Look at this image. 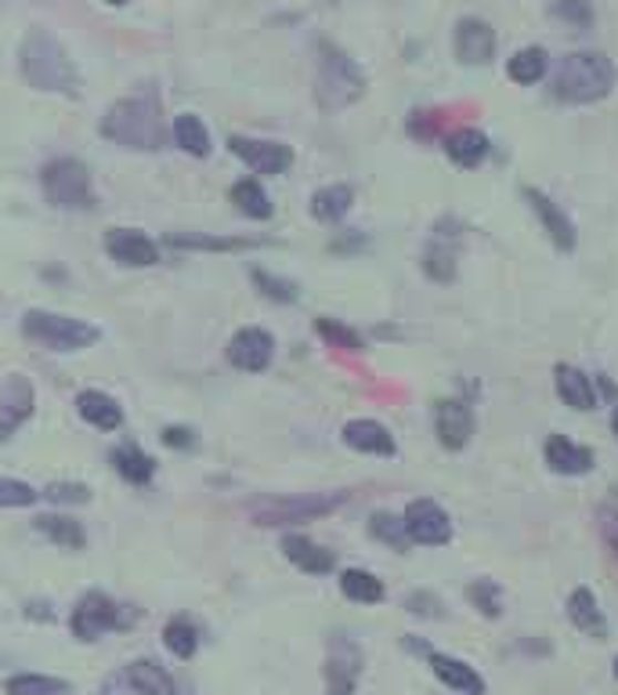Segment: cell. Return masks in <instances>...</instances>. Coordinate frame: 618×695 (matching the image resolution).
I'll list each match as a JSON object with an SVG mask.
<instances>
[{"mask_svg":"<svg viewBox=\"0 0 618 695\" xmlns=\"http://www.w3.org/2000/svg\"><path fill=\"white\" fill-rule=\"evenodd\" d=\"M171 247L182 251H236L243 247L239 239H214V236H199V232H171Z\"/></svg>","mask_w":618,"mask_h":695,"instance_id":"39","label":"cell"},{"mask_svg":"<svg viewBox=\"0 0 618 695\" xmlns=\"http://www.w3.org/2000/svg\"><path fill=\"white\" fill-rule=\"evenodd\" d=\"M105 254L113 257V262L131 265V268H148V265L159 262V247L137 228H109L105 232Z\"/></svg>","mask_w":618,"mask_h":695,"instance_id":"14","label":"cell"},{"mask_svg":"<svg viewBox=\"0 0 618 695\" xmlns=\"http://www.w3.org/2000/svg\"><path fill=\"white\" fill-rule=\"evenodd\" d=\"M466 597H471V605L481 612V616H488V620H496L499 612H503V587L496 580H474L471 587H466Z\"/></svg>","mask_w":618,"mask_h":695,"instance_id":"34","label":"cell"},{"mask_svg":"<svg viewBox=\"0 0 618 695\" xmlns=\"http://www.w3.org/2000/svg\"><path fill=\"white\" fill-rule=\"evenodd\" d=\"M44 497L54 500V503H87L91 500V489L87 486H76V482H54Z\"/></svg>","mask_w":618,"mask_h":695,"instance_id":"44","label":"cell"},{"mask_svg":"<svg viewBox=\"0 0 618 695\" xmlns=\"http://www.w3.org/2000/svg\"><path fill=\"white\" fill-rule=\"evenodd\" d=\"M275 359V337L260 326H246L228 345V362L243 374H265Z\"/></svg>","mask_w":618,"mask_h":695,"instance_id":"12","label":"cell"},{"mask_svg":"<svg viewBox=\"0 0 618 695\" xmlns=\"http://www.w3.org/2000/svg\"><path fill=\"white\" fill-rule=\"evenodd\" d=\"M615 62L600 51H575L565 54L554 65V76H549V91H554L557 102L568 105H589L608 99L615 88Z\"/></svg>","mask_w":618,"mask_h":695,"instance_id":"1","label":"cell"},{"mask_svg":"<svg viewBox=\"0 0 618 695\" xmlns=\"http://www.w3.org/2000/svg\"><path fill=\"white\" fill-rule=\"evenodd\" d=\"M362 91H365V76L359 65L337 48H322L319 76H315V99H319V105L333 113V109L359 102Z\"/></svg>","mask_w":618,"mask_h":695,"instance_id":"4","label":"cell"},{"mask_svg":"<svg viewBox=\"0 0 618 695\" xmlns=\"http://www.w3.org/2000/svg\"><path fill=\"white\" fill-rule=\"evenodd\" d=\"M231 203H236L246 217H257V222L271 217V200L265 188H260V182H254V178L231 185Z\"/></svg>","mask_w":618,"mask_h":695,"instance_id":"31","label":"cell"},{"mask_svg":"<svg viewBox=\"0 0 618 695\" xmlns=\"http://www.w3.org/2000/svg\"><path fill=\"white\" fill-rule=\"evenodd\" d=\"M163 442H167V446H188L192 439H188V431L185 428H167V431H163Z\"/></svg>","mask_w":618,"mask_h":695,"instance_id":"46","label":"cell"},{"mask_svg":"<svg viewBox=\"0 0 618 695\" xmlns=\"http://www.w3.org/2000/svg\"><path fill=\"white\" fill-rule=\"evenodd\" d=\"M611 431H615V439H618V406H615V413H611Z\"/></svg>","mask_w":618,"mask_h":695,"instance_id":"47","label":"cell"},{"mask_svg":"<svg viewBox=\"0 0 618 695\" xmlns=\"http://www.w3.org/2000/svg\"><path fill=\"white\" fill-rule=\"evenodd\" d=\"M163 637H167V648L174 652L177 660H192L199 648V631L192 626L188 620H171L167 631H163Z\"/></svg>","mask_w":618,"mask_h":695,"instance_id":"35","label":"cell"},{"mask_svg":"<svg viewBox=\"0 0 618 695\" xmlns=\"http://www.w3.org/2000/svg\"><path fill=\"white\" fill-rule=\"evenodd\" d=\"M76 410H80V417H84L91 428H99V431H116L123 425L120 402L113 399V395H105V391H80Z\"/></svg>","mask_w":618,"mask_h":695,"instance_id":"24","label":"cell"},{"mask_svg":"<svg viewBox=\"0 0 618 695\" xmlns=\"http://www.w3.org/2000/svg\"><path fill=\"white\" fill-rule=\"evenodd\" d=\"M99 695H174V681L153 660H134L123 671L109 674Z\"/></svg>","mask_w":618,"mask_h":695,"instance_id":"8","label":"cell"},{"mask_svg":"<svg viewBox=\"0 0 618 695\" xmlns=\"http://www.w3.org/2000/svg\"><path fill=\"white\" fill-rule=\"evenodd\" d=\"M359 674H362V648L348 634H333L326 652V695H354Z\"/></svg>","mask_w":618,"mask_h":695,"instance_id":"9","label":"cell"},{"mask_svg":"<svg viewBox=\"0 0 618 695\" xmlns=\"http://www.w3.org/2000/svg\"><path fill=\"white\" fill-rule=\"evenodd\" d=\"M254 283L268 297H275V301H297V286L290 279H275V276H268V272H254Z\"/></svg>","mask_w":618,"mask_h":695,"instance_id":"43","label":"cell"},{"mask_svg":"<svg viewBox=\"0 0 618 695\" xmlns=\"http://www.w3.org/2000/svg\"><path fill=\"white\" fill-rule=\"evenodd\" d=\"M282 551H286V558H290L297 569L311 572V576H326V572H333V565H337L333 551L319 548V543H311L308 536H286Z\"/></svg>","mask_w":618,"mask_h":695,"instance_id":"25","label":"cell"},{"mask_svg":"<svg viewBox=\"0 0 618 695\" xmlns=\"http://www.w3.org/2000/svg\"><path fill=\"white\" fill-rule=\"evenodd\" d=\"M600 533L611 543V551L618 554V514L615 511H600Z\"/></svg>","mask_w":618,"mask_h":695,"instance_id":"45","label":"cell"},{"mask_svg":"<svg viewBox=\"0 0 618 695\" xmlns=\"http://www.w3.org/2000/svg\"><path fill=\"white\" fill-rule=\"evenodd\" d=\"M525 200H528V207L535 211V217L543 222L546 236L554 239V247L565 251V254L575 251V228H571V222L565 217V211H560L546 193H539V188H525Z\"/></svg>","mask_w":618,"mask_h":695,"instance_id":"16","label":"cell"},{"mask_svg":"<svg viewBox=\"0 0 618 695\" xmlns=\"http://www.w3.org/2000/svg\"><path fill=\"white\" fill-rule=\"evenodd\" d=\"M348 500L343 493H319V497H268L250 503V518L257 525H293V522H311L329 511H337Z\"/></svg>","mask_w":618,"mask_h":695,"instance_id":"7","label":"cell"},{"mask_svg":"<svg viewBox=\"0 0 618 695\" xmlns=\"http://www.w3.org/2000/svg\"><path fill=\"white\" fill-rule=\"evenodd\" d=\"M615 677H618V656H615Z\"/></svg>","mask_w":618,"mask_h":695,"instance_id":"49","label":"cell"},{"mask_svg":"<svg viewBox=\"0 0 618 695\" xmlns=\"http://www.w3.org/2000/svg\"><path fill=\"white\" fill-rule=\"evenodd\" d=\"M40 529L59 543V548H84V533H80V525L73 522V518H40Z\"/></svg>","mask_w":618,"mask_h":695,"instance_id":"38","label":"cell"},{"mask_svg":"<svg viewBox=\"0 0 618 695\" xmlns=\"http://www.w3.org/2000/svg\"><path fill=\"white\" fill-rule=\"evenodd\" d=\"M423 268H428V276L437 279V283H449L456 276V251H449V243L434 239L428 254H423Z\"/></svg>","mask_w":618,"mask_h":695,"instance_id":"36","label":"cell"},{"mask_svg":"<svg viewBox=\"0 0 618 695\" xmlns=\"http://www.w3.org/2000/svg\"><path fill=\"white\" fill-rule=\"evenodd\" d=\"M343 442L351 449H359V453H373V457H394L398 446H394V435L380 425V420H348L343 425Z\"/></svg>","mask_w":618,"mask_h":695,"instance_id":"18","label":"cell"},{"mask_svg":"<svg viewBox=\"0 0 618 695\" xmlns=\"http://www.w3.org/2000/svg\"><path fill=\"white\" fill-rule=\"evenodd\" d=\"M405 533H409V543H420V548H445V543L452 540V522L449 514L442 511V503L434 500H412L405 514Z\"/></svg>","mask_w":618,"mask_h":695,"instance_id":"10","label":"cell"},{"mask_svg":"<svg viewBox=\"0 0 618 695\" xmlns=\"http://www.w3.org/2000/svg\"><path fill=\"white\" fill-rule=\"evenodd\" d=\"M554 19H560L571 30H589V22H594V11H589L586 0H554Z\"/></svg>","mask_w":618,"mask_h":695,"instance_id":"40","label":"cell"},{"mask_svg":"<svg viewBox=\"0 0 618 695\" xmlns=\"http://www.w3.org/2000/svg\"><path fill=\"white\" fill-rule=\"evenodd\" d=\"M315 330H319V334L329 340V345H337V348H351V351H359V348H362L359 334L348 330V326L333 323V319H319V326H315Z\"/></svg>","mask_w":618,"mask_h":695,"instance_id":"42","label":"cell"},{"mask_svg":"<svg viewBox=\"0 0 618 695\" xmlns=\"http://www.w3.org/2000/svg\"><path fill=\"white\" fill-rule=\"evenodd\" d=\"M22 334L51 351H80L99 340V330L91 323L73 316H54V311H40V308L22 316Z\"/></svg>","mask_w":618,"mask_h":695,"instance_id":"6","label":"cell"},{"mask_svg":"<svg viewBox=\"0 0 618 695\" xmlns=\"http://www.w3.org/2000/svg\"><path fill=\"white\" fill-rule=\"evenodd\" d=\"M445 153L449 160L456 163V167H477L481 160L488 156V139L481 131L474 127H460V131H452L449 139H445Z\"/></svg>","mask_w":618,"mask_h":695,"instance_id":"26","label":"cell"},{"mask_svg":"<svg viewBox=\"0 0 618 695\" xmlns=\"http://www.w3.org/2000/svg\"><path fill=\"white\" fill-rule=\"evenodd\" d=\"M30 413H33V388L22 377H8L4 391H0V439H8Z\"/></svg>","mask_w":618,"mask_h":695,"instance_id":"20","label":"cell"},{"mask_svg":"<svg viewBox=\"0 0 618 695\" xmlns=\"http://www.w3.org/2000/svg\"><path fill=\"white\" fill-rule=\"evenodd\" d=\"M340 591H343V597H351V602H359V605L383 602V583L373 576V572H365V569H348V572H343Z\"/></svg>","mask_w":618,"mask_h":695,"instance_id":"28","label":"cell"},{"mask_svg":"<svg viewBox=\"0 0 618 695\" xmlns=\"http://www.w3.org/2000/svg\"><path fill=\"white\" fill-rule=\"evenodd\" d=\"M369 533H373L377 540H383L394 551H405L409 548L405 522H402V518H394V514H373V522H369Z\"/></svg>","mask_w":618,"mask_h":695,"instance_id":"37","label":"cell"},{"mask_svg":"<svg viewBox=\"0 0 618 695\" xmlns=\"http://www.w3.org/2000/svg\"><path fill=\"white\" fill-rule=\"evenodd\" d=\"M228 149L254 174H282L293 163L290 145H282V142H260V139H246V134H231Z\"/></svg>","mask_w":618,"mask_h":695,"instance_id":"13","label":"cell"},{"mask_svg":"<svg viewBox=\"0 0 618 695\" xmlns=\"http://www.w3.org/2000/svg\"><path fill=\"white\" fill-rule=\"evenodd\" d=\"M105 4H113V8H120V4H127V0H105Z\"/></svg>","mask_w":618,"mask_h":695,"instance_id":"48","label":"cell"},{"mask_svg":"<svg viewBox=\"0 0 618 695\" xmlns=\"http://www.w3.org/2000/svg\"><path fill=\"white\" fill-rule=\"evenodd\" d=\"M456 54L466 65L492 62V54H496V33H492V25L481 19H463L456 25Z\"/></svg>","mask_w":618,"mask_h":695,"instance_id":"17","label":"cell"},{"mask_svg":"<svg viewBox=\"0 0 618 695\" xmlns=\"http://www.w3.org/2000/svg\"><path fill=\"white\" fill-rule=\"evenodd\" d=\"M174 142L185 149L188 156H206L210 153V131L203 127L196 113H182L174 120Z\"/></svg>","mask_w":618,"mask_h":695,"instance_id":"29","label":"cell"},{"mask_svg":"<svg viewBox=\"0 0 618 695\" xmlns=\"http://www.w3.org/2000/svg\"><path fill=\"white\" fill-rule=\"evenodd\" d=\"M554 385H557V395H560V402L571 406V410H594L597 406V388H594V380H589L583 370H575V366H565L560 362L557 370H554Z\"/></svg>","mask_w":618,"mask_h":695,"instance_id":"22","label":"cell"},{"mask_svg":"<svg viewBox=\"0 0 618 695\" xmlns=\"http://www.w3.org/2000/svg\"><path fill=\"white\" fill-rule=\"evenodd\" d=\"M8 695H69V681L44 674H16L8 677Z\"/></svg>","mask_w":618,"mask_h":695,"instance_id":"33","label":"cell"},{"mask_svg":"<svg viewBox=\"0 0 618 695\" xmlns=\"http://www.w3.org/2000/svg\"><path fill=\"white\" fill-rule=\"evenodd\" d=\"M431 671L452 692H460V695H485V677H481L471 663L452 660V656H437V652H431Z\"/></svg>","mask_w":618,"mask_h":695,"instance_id":"21","label":"cell"},{"mask_svg":"<svg viewBox=\"0 0 618 695\" xmlns=\"http://www.w3.org/2000/svg\"><path fill=\"white\" fill-rule=\"evenodd\" d=\"M434 431H437V442H442L445 449H463L474 435V410L460 399L437 402Z\"/></svg>","mask_w":618,"mask_h":695,"instance_id":"15","label":"cell"},{"mask_svg":"<svg viewBox=\"0 0 618 695\" xmlns=\"http://www.w3.org/2000/svg\"><path fill=\"white\" fill-rule=\"evenodd\" d=\"M37 489L19 479H0V508H33Z\"/></svg>","mask_w":618,"mask_h":695,"instance_id":"41","label":"cell"},{"mask_svg":"<svg viewBox=\"0 0 618 695\" xmlns=\"http://www.w3.org/2000/svg\"><path fill=\"white\" fill-rule=\"evenodd\" d=\"M73 634L80 642H94V637H102L105 631H116V626H127V616H123V609L116 602H109L105 594H87L80 597V605L73 609Z\"/></svg>","mask_w":618,"mask_h":695,"instance_id":"11","label":"cell"},{"mask_svg":"<svg viewBox=\"0 0 618 695\" xmlns=\"http://www.w3.org/2000/svg\"><path fill=\"white\" fill-rule=\"evenodd\" d=\"M546 463L554 474H586V471H594V449L571 442V439H565V435H549Z\"/></svg>","mask_w":618,"mask_h":695,"instance_id":"19","label":"cell"},{"mask_svg":"<svg viewBox=\"0 0 618 695\" xmlns=\"http://www.w3.org/2000/svg\"><path fill=\"white\" fill-rule=\"evenodd\" d=\"M102 134L123 149H159L163 120L153 99H123L102 116Z\"/></svg>","mask_w":618,"mask_h":695,"instance_id":"2","label":"cell"},{"mask_svg":"<svg viewBox=\"0 0 618 695\" xmlns=\"http://www.w3.org/2000/svg\"><path fill=\"white\" fill-rule=\"evenodd\" d=\"M19 65H22V76L30 80V88H37V91H73L76 88L73 59H69L65 48L48 33H33L22 40Z\"/></svg>","mask_w":618,"mask_h":695,"instance_id":"3","label":"cell"},{"mask_svg":"<svg viewBox=\"0 0 618 695\" xmlns=\"http://www.w3.org/2000/svg\"><path fill=\"white\" fill-rule=\"evenodd\" d=\"M351 203H354V193L348 185H326L319 188V193L311 196V214L319 217V222H340L343 214L351 211Z\"/></svg>","mask_w":618,"mask_h":695,"instance_id":"27","label":"cell"},{"mask_svg":"<svg viewBox=\"0 0 618 695\" xmlns=\"http://www.w3.org/2000/svg\"><path fill=\"white\" fill-rule=\"evenodd\" d=\"M40 185H44L48 203L62 211H87L94 207V182L91 171L73 156L51 160L44 171H40Z\"/></svg>","mask_w":618,"mask_h":695,"instance_id":"5","label":"cell"},{"mask_svg":"<svg viewBox=\"0 0 618 695\" xmlns=\"http://www.w3.org/2000/svg\"><path fill=\"white\" fill-rule=\"evenodd\" d=\"M546 51L543 48H521L511 62H506V73H511L514 84H535V80L546 76Z\"/></svg>","mask_w":618,"mask_h":695,"instance_id":"30","label":"cell"},{"mask_svg":"<svg viewBox=\"0 0 618 695\" xmlns=\"http://www.w3.org/2000/svg\"><path fill=\"white\" fill-rule=\"evenodd\" d=\"M568 616H571V623L579 626L583 634L597 637V642H604V637H608V620H604V612H600L597 597H594V591H589V587H575L571 591V597H568Z\"/></svg>","mask_w":618,"mask_h":695,"instance_id":"23","label":"cell"},{"mask_svg":"<svg viewBox=\"0 0 618 695\" xmlns=\"http://www.w3.org/2000/svg\"><path fill=\"white\" fill-rule=\"evenodd\" d=\"M113 468L127 479L131 486H145L148 479H153V460H148L137 446H120L113 453Z\"/></svg>","mask_w":618,"mask_h":695,"instance_id":"32","label":"cell"}]
</instances>
